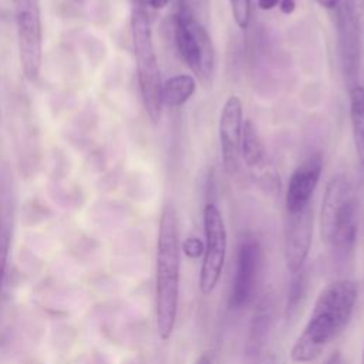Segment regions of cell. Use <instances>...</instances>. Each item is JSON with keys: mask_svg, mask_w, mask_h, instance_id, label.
I'll list each match as a JSON object with an SVG mask.
<instances>
[{"mask_svg": "<svg viewBox=\"0 0 364 364\" xmlns=\"http://www.w3.org/2000/svg\"><path fill=\"white\" fill-rule=\"evenodd\" d=\"M317 4L327 10H336L340 6V0H316Z\"/></svg>", "mask_w": 364, "mask_h": 364, "instance_id": "25", "label": "cell"}, {"mask_svg": "<svg viewBox=\"0 0 364 364\" xmlns=\"http://www.w3.org/2000/svg\"><path fill=\"white\" fill-rule=\"evenodd\" d=\"M343 4L361 21L364 17V0H344Z\"/></svg>", "mask_w": 364, "mask_h": 364, "instance_id": "22", "label": "cell"}, {"mask_svg": "<svg viewBox=\"0 0 364 364\" xmlns=\"http://www.w3.org/2000/svg\"><path fill=\"white\" fill-rule=\"evenodd\" d=\"M173 38L179 57L196 75L199 82L208 88L212 85L215 74L213 41L196 18L189 0H178L173 14Z\"/></svg>", "mask_w": 364, "mask_h": 364, "instance_id": "3", "label": "cell"}, {"mask_svg": "<svg viewBox=\"0 0 364 364\" xmlns=\"http://www.w3.org/2000/svg\"><path fill=\"white\" fill-rule=\"evenodd\" d=\"M181 272V242L178 216L172 203H165L159 218L155 263V299H156V331L166 341L173 331Z\"/></svg>", "mask_w": 364, "mask_h": 364, "instance_id": "2", "label": "cell"}, {"mask_svg": "<svg viewBox=\"0 0 364 364\" xmlns=\"http://www.w3.org/2000/svg\"><path fill=\"white\" fill-rule=\"evenodd\" d=\"M313 206L309 205L296 213H284L283 247L287 270L294 274L304 267L313 239Z\"/></svg>", "mask_w": 364, "mask_h": 364, "instance_id": "9", "label": "cell"}, {"mask_svg": "<svg viewBox=\"0 0 364 364\" xmlns=\"http://www.w3.org/2000/svg\"><path fill=\"white\" fill-rule=\"evenodd\" d=\"M350 121L357 159L364 169V87L350 88Z\"/></svg>", "mask_w": 364, "mask_h": 364, "instance_id": "15", "label": "cell"}, {"mask_svg": "<svg viewBox=\"0 0 364 364\" xmlns=\"http://www.w3.org/2000/svg\"><path fill=\"white\" fill-rule=\"evenodd\" d=\"M357 294V283L348 279L331 282L320 291L307 324L290 350L291 361L316 360L340 336L351 317Z\"/></svg>", "mask_w": 364, "mask_h": 364, "instance_id": "1", "label": "cell"}, {"mask_svg": "<svg viewBox=\"0 0 364 364\" xmlns=\"http://www.w3.org/2000/svg\"><path fill=\"white\" fill-rule=\"evenodd\" d=\"M277 6L283 14H291L296 10V0H277Z\"/></svg>", "mask_w": 364, "mask_h": 364, "instance_id": "24", "label": "cell"}, {"mask_svg": "<svg viewBox=\"0 0 364 364\" xmlns=\"http://www.w3.org/2000/svg\"><path fill=\"white\" fill-rule=\"evenodd\" d=\"M307 293V272L304 267L293 274V279L289 284L287 291V303H286V316L291 318L297 314L300 306L303 304Z\"/></svg>", "mask_w": 364, "mask_h": 364, "instance_id": "19", "label": "cell"}, {"mask_svg": "<svg viewBox=\"0 0 364 364\" xmlns=\"http://www.w3.org/2000/svg\"><path fill=\"white\" fill-rule=\"evenodd\" d=\"M243 127L242 101L236 95H230L220 111L219 117V142L223 168L228 175H235L239 169L240 141Z\"/></svg>", "mask_w": 364, "mask_h": 364, "instance_id": "10", "label": "cell"}, {"mask_svg": "<svg viewBox=\"0 0 364 364\" xmlns=\"http://www.w3.org/2000/svg\"><path fill=\"white\" fill-rule=\"evenodd\" d=\"M9 196L3 199V188L0 189V293L6 276L7 259L10 252L11 242V219H10V206Z\"/></svg>", "mask_w": 364, "mask_h": 364, "instance_id": "18", "label": "cell"}, {"mask_svg": "<svg viewBox=\"0 0 364 364\" xmlns=\"http://www.w3.org/2000/svg\"><path fill=\"white\" fill-rule=\"evenodd\" d=\"M18 58L24 77L36 81L43 61V27L40 0H13Z\"/></svg>", "mask_w": 364, "mask_h": 364, "instance_id": "5", "label": "cell"}, {"mask_svg": "<svg viewBox=\"0 0 364 364\" xmlns=\"http://www.w3.org/2000/svg\"><path fill=\"white\" fill-rule=\"evenodd\" d=\"M182 249L189 257L195 259V257H198L199 255L203 253V242L198 237H189L183 242Z\"/></svg>", "mask_w": 364, "mask_h": 364, "instance_id": "21", "label": "cell"}, {"mask_svg": "<svg viewBox=\"0 0 364 364\" xmlns=\"http://www.w3.org/2000/svg\"><path fill=\"white\" fill-rule=\"evenodd\" d=\"M323 172V158L316 154L303 161L290 175L286 189V212L296 213L311 205L313 192Z\"/></svg>", "mask_w": 364, "mask_h": 364, "instance_id": "11", "label": "cell"}, {"mask_svg": "<svg viewBox=\"0 0 364 364\" xmlns=\"http://www.w3.org/2000/svg\"><path fill=\"white\" fill-rule=\"evenodd\" d=\"M363 291H364V276H363Z\"/></svg>", "mask_w": 364, "mask_h": 364, "instance_id": "31", "label": "cell"}, {"mask_svg": "<svg viewBox=\"0 0 364 364\" xmlns=\"http://www.w3.org/2000/svg\"><path fill=\"white\" fill-rule=\"evenodd\" d=\"M240 154L245 164L250 169L260 168L264 164V158H266L264 144L252 119H246L243 122Z\"/></svg>", "mask_w": 364, "mask_h": 364, "instance_id": "16", "label": "cell"}, {"mask_svg": "<svg viewBox=\"0 0 364 364\" xmlns=\"http://www.w3.org/2000/svg\"><path fill=\"white\" fill-rule=\"evenodd\" d=\"M326 364H344V358H343L341 351L336 350L334 353H331V355L327 358Z\"/></svg>", "mask_w": 364, "mask_h": 364, "instance_id": "26", "label": "cell"}, {"mask_svg": "<svg viewBox=\"0 0 364 364\" xmlns=\"http://www.w3.org/2000/svg\"><path fill=\"white\" fill-rule=\"evenodd\" d=\"M262 267V246L256 236L245 235L236 250V266L229 293V307L233 310L247 306L255 296Z\"/></svg>", "mask_w": 364, "mask_h": 364, "instance_id": "7", "label": "cell"}, {"mask_svg": "<svg viewBox=\"0 0 364 364\" xmlns=\"http://www.w3.org/2000/svg\"><path fill=\"white\" fill-rule=\"evenodd\" d=\"M131 33L141 100L149 121L158 124L164 108L162 80L146 10L134 6L131 13Z\"/></svg>", "mask_w": 364, "mask_h": 364, "instance_id": "4", "label": "cell"}, {"mask_svg": "<svg viewBox=\"0 0 364 364\" xmlns=\"http://www.w3.org/2000/svg\"><path fill=\"white\" fill-rule=\"evenodd\" d=\"M195 364H213V360H212V357H210L208 353H203V354L196 360Z\"/></svg>", "mask_w": 364, "mask_h": 364, "instance_id": "28", "label": "cell"}, {"mask_svg": "<svg viewBox=\"0 0 364 364\" xmlns=\"http://www.w3.org/2000/svg\"><path fill=\"white\" fill-rule=\"evenodd\" d=\"M358 233V203L355 193L351 195L338 212L331 239L327 246L338 259L348 257L355 246Z\"/></svg>", "mask_w": 364, "mask_h": 364, "instance_id": "13", "label": "cell"}, {"mask_svg": "<svg viewBox=\"0 0 364 364\" xmlns=\"http://www.w3.org/2000/svg\"><path fill=\"white\" fill-rule=\"evenodd\" d=\"M337 46L346 85H357L361 61V21L344 6L337 7Z\"/></svg>", "mask_w": 364, "mask_h": 364, "instance_id": "8", "label": "cell"}, {"mask_svg": "<svg viewBox=\"0 0 364 364\" xmlns=\"http://www.w3.org/2000/svg\"><path fill=\"white\" fill-rule=\"evenodd\" d=\"M274 320L273 293L267 291L257 303L246 337L245 354L249 361H259L269 344Z\"/></svg>", "mask_w": 364, "mask_h": 364, "instance_id": "12", "label": "cell"}, {"mask_svg": "<svg viewBox=\"0 0 364 364\" xmlns=\"http://www.w3.org/2000/svg\"><path fill=\"white\" fill-rule=\"evenodd\" d=\"M361 364H364V347H363V358H361Z\"/></svg>", "mask_w": 364, "mask_h": 364, "instance_id": "30", "label": "cell"}, {"mask_svg": "<svg viewBox=\"0 0 364 364\" xmlns=\"http://www.w3.org/2000/svg\"><path fill=\"white\" fill-rule=\"evenodd\" d=\"M203 259L199 273V289L200 293L210 294L222 276L226 249H228V235L225 222L220 210L212 202L206 203L203 208Z\"/></svg>", "mask_w": 364, "mask_h": 364, "instance_id": "6", "label": "cell"}, {"mask_svg": "<svg viewBox=\"0 0 364 364\" xmlns=\"http://www.w3.org/2000/svg\"><path fill=\"white\" fill-rule=\"evenodd\" d=\"M132 1L135 7H141L144 10H146V7L154 10H161L169 3V0H132Z\"/></svg>", "mask_w": 364, "mask_h": 364, "instance_id": "23", "label": "cell"}, {"mask_svg": "<svg viewBox=\"0 0 364 364\" xmlns=\"http://www.w3.org/2000/svg\"><path fill=\"white\" fill-rule=\"evenodd\" d=\"M196 81L189 74H178L169 77L162 82V105L165 107H181L195 92Z\"/></svg>", "mask_w": 364, "mask_h": 364, "instance_id": "17", "label": "cell"}, {"mask_svg": "<svg viewBox=\"0 0 364 364\" xmlns=\"http://www.w3.org/2000/svg\"><path fill=\"white\" fill-rule=\"evenodd\" d=\"M233 20L239 28H247L252 16V0H229Z\"/></svg>", "mask_w": 364, "mask_h": 364, "instance_id": "20", "label": "cell"}, {"mask_svg": "<svg viewBox=\"0 0 364 364\" xmlns=\"http://www.w3.org/2000/svg\"><path fill=\"white\" fill-rule=\"evenodd\" d=\"M70 1H73L75 4H85L88 0H70Z\"/></svg>", "mask_w": 364, "mask_h": 364, "instance_id": "29", "label": "cell"}, {"mask_svg": "<svg viewBox=\"0 0 364 364\" xmlns=\"http://www.w3.org/2000/svg\"><path fill=\"white\" fill-rule=\"evenodd\" d=\"M257 6L262 10H272L277 6V0H257Z\"/></svg>", "mask_w": 364, "mask_h": 364, "instance_id": "27", "label": "cell"}, {"mask_svg": "<svg viewBox=\"0 0 364 364\" xmlns=\"http://www.w3.org/2000/svg\"><path fill=\"white\" fill-rule=\"evenodd\" d=\"M351 195H354L353 186L341 175L334 176L327 183L320 209V235L326 245H328L331 239L338 212Z\"/></svg>", "mask_w": 364, "mask_h": 364, "instance_id": "14", "label": "cell"}]
</instances>
